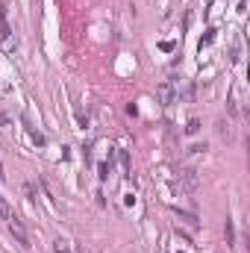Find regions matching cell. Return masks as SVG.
Segmentation results:
<instances>
[{
	"instance_id": "1",
	"label": "cell",
	"mask_w": 250,
	"mask_h": 253,
	"mask_svg": "<svg viewBox=\"0 0 250 253\" xmlns=\"http://www.w3.org/2000/svg\"><path fill=\"white\" fill-rule=\"evenodd\" d=\"M156 94H159V103H162V106H171V103L180 97V91H177V83H174V80H165V83L159 85V91H156Z\"/></svg>"
},
{
	"instance_id": "2",
	"label": "cell",
	"mask_w": 250,
	"mask_h": 253,
	"mask_svg": "<svg viewBox=\"0 0 250 253\" xmlns=\"http://www.w3.org/2000/svg\"><path fill=\"white\" fill-rule=\"evenodd\" d=\"M197 171H192V168H186V171H180V186H183V192H194L197 189Z\"/></svg>"
},
{
	"instance_id": "3",
	"label": "cell",
	"mask_w": 250,
	"mask_h": 253,
	"mask_svg": "<svg viewBox=\"0 0 250 253\" xmlns=\"http://www.w3.org/2000/svg\"><path fill=\"white\" fill-rule=\"evenodd\" d=\"M9 230L18 236V242H21V245H27V233H24V227H21V221H18V218H15V221H9Z\"/></svg>"
},
{
	"instance_id": "4",
	"label": "cell",
	"mask_w": 250,
	"mask_h": 253,
	"mask_svg": "<svg viewBox=\"0 0 250 253\" xmlns=\"http://www.w3.org/2000/svg\"><path fill=\"white\" fill-rule=\"evenodd\" d=\"M0 218H3V221H6V224H9V221H15V212H12V209H9V203H6V200H3V197H0Z\"/></svg>"
},
{
	"instance_id": "5",
	"label": "cell",
	"mask_w": 250,
	"mask_h": 253,
	"mask_svg": "<svg viewBox=\"0 0 250 253\" xmlns=\"http://www.w3.org/2000/svg\"><path fill=\"white\" fill-rule=\"evenodd\" d=\"M53 251H56V253H71V251H68V242H62V239L53 245Z\"/></svg>"
},
{
	"instance_id": "6",
	"label": "cell",
	"mask_w": 250,
	"mask_h": 253,
	"mask_svg": "<svg viewBox=\"0 0 250 253\" xmlns=\"http://www.w3.org/2000/svg\"><path fill=\"white\" fill-rule=\"evenodd\" d=\"M197 127H200L197 121H189V127H186V133H197Z\"/></svg>"
}]
</instances>
